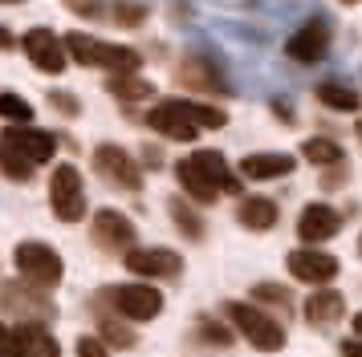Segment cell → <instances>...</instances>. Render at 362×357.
I'll return each mask as SVG.
<instances>
[{
    "mask_svg": "<svg viewBox=\"0 0 362 357\" xmlns=\"http://www.w3.org/2000/svg\"><path fill=\"white\" fill-rule=\"evenodd\" d=\"M224 122H228L224 110L199 106V102H183V97H167V102H159V106L147 114V126L155 130V134L171 138V143H192L199 130H220Z\"/></svg>",
    "mask_w": 362,
    "mask_h": 357,
    "instance_id": "1",
    "label": "cell"
},
{
    "mask_svg": "<svg viewBox=\"0 0 362 357\" xmlns=\"http://www.w3.org/2000/svg\"><path fill=\"white\" fill-rule=\"evenodd\" d=\"M66 53L78 65H86V69H106V73H115V78L134 73V69L143 65V57H139L134 49L98 41V37H90V32H66Z\"/></svg>",
    "mask_w": 362,
    "mask_h": 357,
    "instance_id": "2",
    "label": "cell"
},
{
    "mask_svg": "<svg viewBox=\"0 0 362 357\" xmlns=\"http://www.w3.org/2000/svg\"><path fill=\"white\" fill-rule=\"evenodd\" d=\"M224 317L245 333V341L252 349H261V353L285 349V325H281L277 317H269L264 308L248 305V301H228V305H224Z\"/></svg>",
    "mask_w": 362,
    "mask_h": 357,
    "instance_id": "3",
    "label": "cell"
},
{
    "mask_svg": "<svg viewBox=\"0 0 362 357\" xmlns=\"http://www.w3.org/2000/svg\"><path fill=\"white\" fill-rule=\"evenodd\" d=\"M13 264H17L21 280L37 292H49L66 276V264L57 256V248H49V243H41V240H21L17 252H13Z\"/></svg>",
    "mask_w": 362,
    "mask_h": 357,
    "instance_id": "4",
    "label": "cell"
},
{
    "mask_svg": "<svg viewBox=\"0 0 362 357\" xmlns=\"http://www.w3.org/2000/svg\"><path fill=\"white\" fill-rule=\"evenodd\" d=\"M94 301L110 305L127 321H155L163 313V292L151 284H115V289H102Z\"/></svg>",
    "mask_w": 362,
    "mask_h": 357,
    "instance_id": "5",
    "label": "cell"
},
{
    "mask_svg": "<svg viewBox=\"0 0 362 357\" xmlns=\"http://www.w3.org/2000/svg\"><path fill=\"white\" fill-rule=\"evenodd\" d=\"M49 207L62 224H78L86 215V187H82V171L74 162H62L49 178Z\"/></svg>",
    "mask_w": 362,
    "mask_h": 357,
    "instance_id": "6",
    "label": "cell"
},
{
    "mask_svg": "<svg viewBox=\"0 0 362 357\" xmlns=\"http://www.w3.org/2000/svg\"><path fill=\"white\" fill-rule=\"evenodd\" d=\"M94 171H98L110 187H118V191H139V187H143V167L131 159V150H122V146H115V143H102L98 150H94Z\"/></svg>",
    "mask_w": 362,
    "mask_h": 357,
    "instance_id": "7",
    "label": "cell"
},
{
    "mask_svg": "<svg viewBox=\"0 0 362 357\" xmlns=\"http://www.w3.org/2000/svg\"><path fill=\"white\" fill-rule=\"evenodd\" d=\"M90 240L98 243L102 252H127L134 248V224L115 207H102L94 219H90Z\"/></svg>",
    "mask_w": 362,
    "mask_h": 357,
    "instance_id": "8",
    "label": "cell"
},
{
    "mask_svg": "<svg viewBox=\"0 0 362 357\" xmlns=\"http://www.w3.org/2000/svg\"><path fill=\"white\" fill-rule=\"evenodd\" d=\"M329 49V20L326 16H310L305 25H297L293 37L285 41V53L301 65H313L317 57H326Z\"/></svg>",
    "mask_w": 362,
    "mask_h": 357,
    "instance_id": "9",
    "label": "cell"
},
{
    "mask_svg": "<svg viewBox=\"0 0 362 357\" xmlns=\"http://www.w3.org/2000/svg\"><path fill=\"white\" fill-rule=\"evenodd\" d=\"M21 49H25V57H29L41 73H62L66 61H69L66 41H57V32L53 29H29L25 32V41H21Z\"/></svg>",
    "mask_w": 362,
    "mask_h": 357,
    "instance_id": "10",
    "label": "cell"
},
{
    "mask_svg": "<svg viewBox=\"0 0 362 357\" xmlns=\"http://www.w3.org/2000/svg\"><path fill=\"white\" fill-rule=\"evenodd\" d=\"M0 143L13 146L17 155H25L33 167H41V162H49L57 155V138L49 130H37V126H4L0 130Z\"/></svg>",
    "mask_w": 362,
    "mask_h": 357,
    "instance_id": "11",
    "label": "cell"
},
{
    "mask_svg": "<svg viewBox=\"0 0 362 357\" xmlns=\"http://www.w3.org/2000/svg\"><path fill=\"white\" fill-rule=\"evenodd\" d=\"M285 268L293 272V280L301 284H329L338 276V256L329 252H317V248H293L285 256Z\"/></svg>",
    "mask_w": 362,
    "mask_h": 357,
    "instance_id": "12",
    "label": "cell"
},
{
    "mask_svg": "<svg viewBox=\"0 0 362 357\" xmlns=\"http://www.w3.org/2000/svg\"><path fill=\"white\" fill-rule=\"evenodd\" d=\"M127 268L134 276H155V280H171L183 272V256L171 248H131L127 252Z\"/></svg>",
    "mask_w": 362,
    "mask_h": 357,
    "instance_id": "13",
    "label": "cell"
},
{
    "mask_svg": "<svg viewBox=\"0 0 362 357\" xmlns=\"http://www.w3.org/2000/svg\"><path fill=\"white\" fill-rule=\"evenodd\" d=\"M342 231V211H334L329 203H310L301 207V219H297V236L310 243H326Z\"/></svg>",
    "mask_w": 362,
    "mask_h": 357,
    "instance_id": "14",
    "label": "cell"
},
{
    "mask_svg": "<svg viewBox=\"0 0 362 357\" xmlns=\"http://www.w3.org/2000/svg\"><path fill=\"white\" fill-rule=\"evenodd\" d=\"M175 81L187 85V90H204V94H232L228 85H224V78H220V69H216L212 57H196V53L180 61Z\"/></svg>",
    "mask_w": 362,
    "mask_h": 357,
    "instance_id": "15",
    "label": "cell"
},
{
    "mask_svg": "<svg viewBox=\"0 0 362 357\" xmlns=\"http://www.w3.org/2000/svg\"><path fill=\"white\" fill-rule=\"evenodd\" d=\"M0 308L4 313H21V317H37V321L53 317L49 296L45 292H21V284H0Z\"/></svg>",
    "mask_w": 362,
    "mask_h": 357,
    "instance_id": "16",
    "label": "cell"
},
{
    "mask_svg": "<svg viewBox=\"0 0 362 357\" xmlns=\"http://www.w3.org/2000/svg\"><path fill=\"white\" fill-rule=\"evenodd\" d=\"M187 162H192V167H196L199 175L208 178V183H212L220 195H224V191H228V195H240V191H245V187H240V178L228 171V159H224L220 150H196Z\"/></svg>",
    "mask_w": 362,
    "mask_h": 357,
    "instance_id": "17",
    "label": "cell"
},
{
    "mask_svg": "<svg viewBox=\"0 0 362 357\" xmlns=\"http://www.w3.org/2000/svg\"><path fill=\"white\" fill-rule=\"evenodd\" d=\"M293 171V155H281V150H261V155H245L240 159V175L245 178H281Z\"/></svg>",
    "mask_w": 362,
    "mask_h": 357,
    "instance_id": "18",
    "label": "cell"
},
{
    "mask_svg": "<svg viewBox=\"0 0 362 357\" xmlns=\"http://www.w3.org/2000/svg\"><path fill=\"white\" fill-rule=\"evenodd\" d=\"M277 203L269 199V195H248V199H240V207H236V219H240V227H248V231H269V227H277Z\"/></svg>",
    "mask_w": 362,
    "mask_h": 357,
    "instance_id": "19",
    "label": "cell"
},
{
    "mask_svg": "<svg viewBox=\"0 0 362 357\" xmlns=\"http://www.w3.org/2000/svg\"><path fill=\"white\" fill-rule=\"evenodd\" d=\"M342 313H346V301H342L338 289H317L310 301H305V321L317 325V329H322V325H334Z\"/></svg>",
    "mask_w": 362,
    "mask_h": 357,
    "instance_id": "20",
    "label": "cell"
},
{
    "mask_svg": "<svg viewBox=\"0 0 362 357\" xmlns=\"http://www.w3.org/2000/svg\"><path fill=\"white\" fill-rule=\"evenodd\" d=\"M17 333H21V345H25V357H62V345H57V337H53V333H49L41 321L17 325Z\"/></svg>",
    "mask_w": 362,
    "mask_h": 357,
    "instance_id": "21",
    "label": "cell"
},
{
    "mask_svg": "<svg viewBox=\"0 0 362 357\" xmlns=\"http://www.w3.org/2000/svg\"><path fill=\"white\" fill-rule=\"evenodd\" d=\"M317 102H322L326 110H342V114H354L362 106L358 90H350L346 81H322V85H317Z\"/></svg>",
    "mask_w": 362,
    "mask_h": 357,
    "instance_id": "22",
    "label": "cell"
},
{
    "mask_svg": "<svg viewBox=\"0 0 362 357\" xmlns=\"http://www.w3.org/2000/svg\"><path fill=\"white\" fill-rule=\"evenodd\" d=\"M175 178H180V187H183L187 195H192L196 203H216V199H220V191H216L212 183L199 175V171H196V167H192L187 159H183L180 167H175Z\"/></svg>",
    "mask_w": 362,
    "mask_h": 357,
    "instance_id": "23",
    "label": "cell"
},
{
    "mask_svg": "<svg viewBox=\"0 0 362 357\" xmlns=\"http://www.w3.org/2000/svg\"><path fill=\"white\" fill-rule=\"evenodd\" d=\"M301 159L313 162V167H338V162H346V155L334 138H305L301 143Z\"/></svg>",
    "mask_w": 362,
    "mask_h": 357,
    "instance_id": "24",
    "label": "cell"
},
{
    "mask_svg": "<svg viewBox=\"0 0 362 357\" xmlns=\"http://www.w3.org/2000/svg\"><path fill=\"white\" fill-rule=\"evenodd\" d=\"M98 329H102V341L115 345V349H131L134 345V329L118 321V313H106L102 305H98Z\"/></svg>",
    "mask_w": 362,
    "mask_h": 357,
    "instance_id": "25",
    "label": "cell"
},
{
    "mask_svg": "<svg viewBox=\"0 0 362 357\" xmlns=\"http://www.w3.org/2000/svg\"><path fill=\"white\" fill-rule=\"evenodd\" d=\"M110 94L118 97V102H147L151 94H155V85L143 78H134V73H122V78H110V85H106Z\"/></svg>",
    "mask_w": 362,
    "mask_h": 357,
    "instance_id": "26",
    "label": "cell"
},
{
    "mask_svg": "<svg viewBox=\"0 0 362 357\" xmlns=\"http://www.w3.org/2000/svg\"><path fill=\"white\" fill-rule=\"evenodd\" d=\"M0 171H4V175L8 178H17V183H25V178H33V162L25 159V155H17V150H13V146H4L0 143Z\"/></svg>",
    "mask_w": 362,
    "mask_h": 357,
    "instance_id": "27",
    "label": "cell"
},
{
    "mask_svg": "<svg viewBox=\"0 0 362 357\" xmlns=\"http://www.w3.org/2000/svg\"><path fill=\"white\" fill-rule=\"evenodd\" d=\"M171 215H175V227H180L187 240H204V219H199L183 199H171Z\"/></svg>",
    "mask_w": 362,
    "mask_h": 357,
    "instance_id": "28",
    "label": "cell"
},
{
    "mask_svg": "<svg viewBox=\"0 0 362 357\" xmlns=\"http://www.w3.org/2000/svg\"><path fill=\"white\" fill-rule=\"evenodd\" d=\"M0 118H8L13 126H29L33 122V106L21 94H0Z\"/></svg>",
    "mask_w": 362,
    "mask_h": 357,
    "instance_id": "29",
    "label": "cell"
},
{
    "mask_svg": "<svg viewBox=\"0 0 362 357\" xmlns=\"http://www.w3.org/2000/svg\"><path fill=\"white\" fill-rule=\"evenodd\" d=\"M252 296H257L261 305H281V308L293 305V292L285 289V284H277V280H261V284H252Z\"/></svg>",
    "mask_w": 362,
    "mask_h": 357,
    "instance_id": "30",
    "label": "cell"
},
{
    "mask_svg": "<svg viewBox=\"0 0 362 357\" xmlns=\"http://www.w3.org/2000/svg\"><path fill=\"white\" fill-rule=\"evenodd\" d=\"M110 16H115L122 29H134V25H143V20H147V8H143V4H134V0H115V4H110Z\"/></svg>",
    "mask_w": 362,
    "mask_h": 357,
    "instance_id": "31",
    "label": "cell"
},
{
    "mask_svg": "<svg viewBox=\"0 0 362 357\" xmlns=\"http://www.w3.org/2000/svg\"><path fill=\"white\" fill-rule=\"evenodd\" d=\"M0 357H25V345H21V333L8 321H0Z\"/></svg>",
    "mask_w": 362,
    "mask_h": 357,
    "instance_id": "32",
    "label": "cell"
},
{
    "mask_svg": "<svg viewBox=\"0 0 362 357\" xmlns=\"http://www.w3.org/2000/svg\"><path fill=\"white\" fill-rule=\"evenodd\" d=\"M199 337L212 341V345H220V349H224V345H232V333L224 329V325H216V321H199Z\"/></svg>",
    "mask_w": 362,
    "mask_h": 357,
    "instance_id": "33",
    "label": "cell"
},
{
    "mask_svg": "<svg viewBox=\"0 0 362 357\" xmlns=\"http://www.w3.org/2000/svg\"><path fill=\"white\" fill-rule=\"evenodd\" d=\"M78 357H110V345L102 337H78Z\"/></svg>",
    "mask_w": 362,
    "mask_h": 357,
    "instance_id": "34",
    "label": "cell"
},
{
    "mask_svg": "<svg viewBox=\"0 0 362 357\" xmlns=\"http://www.w3.org/2000/svg\"><path fill=\"white\" fill-rule=\"evenodd\" d=\"M49 106H53V110H62V114H78V110H82V106H78V97L62 94V90H53V94H49Z\"/></svg>",
    "mask_w": 362,
    "mask_h": 357,
    "instance_id": "35",
    "label": "cell"
},
{
    "mask_svg": "<svg viewBox=\"0 0 362 357\" xmlns=\"http://www.w3.org/2000/svg\"><path fill=\"white\" fill-rule=\"evenodd\" d=\"M342 178H346V162H338V167H329L326 175H322V187L334 191V187H342Z\"/></svg>",
    "mask_w": 362,
    "mask_h": 357,
    "instance_id": "36",
    "label": "cell"
},
{
    "mask_svg": "<svg viewBox=\"0 0 362 357\" xmlns=\"http://www.w3.org/2000/svg\"><path fill=\"white\" fill-rule=\"evenodd\" d=\"M338 353L342 357H362V337H346L342 345H338Z\"/></svg>",
    "mask_w": 362,
    "mask_h": 357,
    "instance_id": "37",
    "label": "cell"
},
{
    "mask_svg": "<svg viewBox=\"0 0 362 357\" xmlns=\"http://www.w3.org/2000/svg\"><path fill=\"white\" fill-rule=\"evenodd\" d=\"M159 162H163V159H159V150H151V146H147V150H143V167H159Z\"/></svg>",
    "mask_w": 362,
    "mask_h": 357,
    "instance_id": "38",
    "label": "cell"
},
{
    "mask_svg": "<svg viewBox=\"0 0 362 357\" xmlns=\"http://www.w3.org/2000/svg\"><path fill=\"white\" fill-rule=\"evenodd\" d=\"M350 321H354V337H362V313L358 317H350Z\"/></svg>",
    "mask_w": 362,
    "mask_h": 357,
    "instance_id": "39",
    "label": "cell"
},
{
    "mask_svg": "<svg viewBox=\"0 0 362 357\" xmlns=\"http://www.w3.org/2000/svg\"><path fill=\"white\" fill-rule=\"evenodd\" d=\"M8 45H13V37H8V32L0 29V49H8Z\"/></svg>",
    "mask_w": 362,
    "mask_h": 357,
    "instance_id": "40",
    "label": "cell"
},
{
    "mask_svg": "<svg viewBox=\"0 0 362 357\" xmlns=\"http://www.w3.org/2000/svg\"><path fill=\"white\" fill-rule=\"evenodd\" d=\"M0 4H17V0H0Z\"/></svg>",
    "mask_w": 362,
    "mask_h": 357,
    "instance_id": "41",
    "label": "cell"
},
{
    "mask_svg": "<svg viewBox=\"0 0 362 357\" xmlns=\"http://www.w3.org/2000/svg\"><path fill=\"white\" fill-rule=\"evenodd\" d=\"M342 4H358V0H342Z\"/></svg>",
    "mask_w": 362,
    "mask_h": 357,
    "instance_id": "42",
    "label": "cell"
},
{
    "mask_svg": "<svg viewBox=\"0 0 362 357\" xmlns=\"http://www.w3.org/2000/svg\"><path fill=\"white\" fill-rule=\"evenodd\" d=\"M358 138H362V122H358Z\"/></svg>",
    "mask_w": 362,
    "mask_h": 357,
    "instance_id": "43",
    "label": "cell"
},
{
    "mask_svg": "<svg viewBox=\"0 0 362 357\" xmlns=\"http://www.w3.org/2000/svg\"><path fill=\"white\" fill-rule=\"evenodd\" d=\"M358 256H362V240H358Z\"/></svg>",
    "mask_w": 362,
    "mask_h": 357,
    "instance_id": "44",
    "label": "cell"
}]
</instances>
